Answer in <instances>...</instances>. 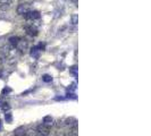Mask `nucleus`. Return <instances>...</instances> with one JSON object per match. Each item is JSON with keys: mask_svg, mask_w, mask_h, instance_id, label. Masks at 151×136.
Listing matches in <instances>:
<instances>
[{"mask_svg": "<svg viewBox=\"0 0 151 136\" xmlns=\"http://www.w3.org/2000/svg\"><path fill=\"white\" fill-rule=\"evenodd\" d=\"M37 132L41 135H45V136H49L50 134V127L45 125V124H40L38 127H37Z\"/></svg>", "mask_w": 151, "mask_h": 136, "instance_id": "1", "label": "nucleus"}, {"mask_svg": "<svg viewBox=\"0 0 151 136\" xmlns=\"http://www.w3.org/2000/svg\"><path fill=\"white\" fill-rule=\"evenodd\" d=\"M6 118H7V120H8V121H10V119H11L10 115H7V117H6Z\"/></svg>", "mask_w": 151, "mask_h": 136, "instance_id": "12", "label": "nucleus"}, {"mask_svg": "<svg viewBox=\"0 0 151 136\" xmlns=\"http://www.w3.org/2000/svg\"><path fill=\"white\" fill-rule=\"evenodd\" d=\"M51 80H52V78H51L49 75H45V76H43V81H45V82H51Z\"/></svg>", "mask_w": 151, "mask_h": 136, "instance_id": "10", "label": "nucleus"}, {"mask_svg": "<svg viewBox=\"0 0 151 136\" xmlns=\"http://www.w3.org/2000/svg\"><path fill=\"white\" fill-rule=\"evenodd\" d=\"M5 3H9V0H0V5H5Z\"/></svg>", "mask_w": 151, "mask_h": 136, "instance_id": "11", "label": "nucleus"}, {"mask_svg": "<svg viewBox=\"0 0 151 136\" xmlns=\"http://www.w3.org/2000/svg\"><path fill=\"white\" fill-rule=\"evenodd\" d=\"M42 124H45V125H47V126L50 127V125L53 124V119H52V117H51V116H46V117L43 118V123H42Z\"/></svg>", "mask_w": 151, "mask_h": 136, "instance_id": "5", "label": "nucleus"}, {"mask_svg": "<svg viewBox=\"0 0 151 136\" xmlns=\"http://www.w3.org/2000/svg\"><path fill=\"white\" fill-rule=\"evenodd\" d=\"M9 41H10V43L13 45H17L18 44V42L21 41V39L19 38H17V36H13V38H10L9 39Z\"/></svg>", "mask_w": 151, "mask_h": 136, "instance_id": "7", "label": "nucleus"}, {"mask_svg": "<svg viewBox=\"0 0 151 136\" xmlns=\"http://www.w3.org/2000/svg\"><path fill=\"white\" fill-rule=\"evenodd\" d=\"M31 10V7L29 3H21L18 7H17V13L19 15H25L26 13H29Z\"/></svg>", "mask_w": 151, "mask_h": 136, "instance_id": "2", "label": "nucleus"}, {"mask_svg": "<svg viewBox=\"0 0 151 136\" xmlns=\"http://www.w3.org/2000/svg\"><path fill=\"white\" fill-rule=\"evenodd\" d=\"M65 124H66V125H68V126H74V125H77V124H76V120H75L74 118H67V119L65 120Z\"/></svg>", "mask_w": 151, "mask_h": 136, "instance_id": "6", "label": "nucleus"}, {"mask_svg": "<svg viewBox=\"0 0 151 136\" xmlns=\"http://www.w3.org/2000/svg\"><path fill=\"white\" fill-rule=\"evenodd\" d=\"M25 31L27 32V34H30V35H32V36L38 34L37 29H34L33 26H25Z\"/></svg>", "mask_w": 151, "mask_h": 136, "instance_id": "4", "label": "nucleus"}, {"mask_svg": "<svg viewBox=\"0 0 151 136\" xmlns=\"http://www.w3.org/2000/svg\"><path fill=\"white\" fill-rule=\"evenodd\" d=\"M39 49H38V46H35V48H33L32 49V51H31V54L32 56H34V57H38V53H39Z\"/></svg>", "mask_w": 151, "mask_h": 136, "instance_id": "8", "label": "nucleus"}, {"mask_svg": "<svg viewBox=\"0 0 151 136\" xmlns=\"http://www.w3.org/2000/svg\"><path fill=\"white\" fill-rule=\"evenodd\" d=\"M72 23L73 24H77V15H73L72 16Z\"/></svg>", "mask_w": 151, "mask_h": 136, "instance_id": "9", "label": "nucleus"}, {"mask_svg": "<svg viewBox=\"0 0 151 136\" xmlns=\"http://www.w3.org/2000/svg\"><path fill=\"white\" fill-rule=\"evenodd\" d=\"M24 16L26 19H38V18H40V13L37 10H30Z\"/></svg>", "mask_w": 151, "mask_h": 136, "instance_id": "3", "label": "nucleus"}]
</instances>
